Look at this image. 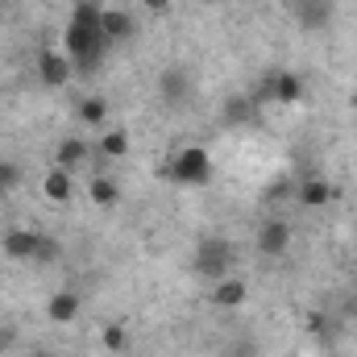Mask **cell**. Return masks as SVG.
I'll return each mask as SVG.
<instances>
[{"mask_svg": "<svg viewBox=\"0 0 357 357\" xmlns=\"http://www.w3.org/2000/svg\"><path fill=\"white\" fill-rule=\"evenodd\" d=\"M17 183H21V171L13 162H0V191H13Z\"/></svg>", "mask_w": 357, "mask_h": 357, "instance_id": "cell-20", "label": "cell"}, {"mask_svg": "<svg viewBox=\"0 0 357 357\" xmlns=\"http://www.w3.org/2000/svg\"><path fill=\"white\" fill-rule=\"evenodd\" d=\"M79 307H84V303H79L75 291H54V295L46 299V320H50V324H71V320L79 316Z\"/></svg>", "mask_w": 357, "mask_h": 357, "instance_id": "cell-10", "label": "cell"}, {"mask_svg": "<svg viewBox=\"0 0 357 357\" xmlns=\"http://www.w3.org/2000/svg\"><path fill=\"white\" fill-rule=\"evenodd\" d=\"M287 245H291V225H287V220L270 216V220L258 225V233H254V250H258L262 258H282Z\"/></svg>", "mask_w": 357, "mask_h": 357, "instance_id": "cell-4", "label": "cell"}, {"mask_svg": "<svg viewBox=\"0 0 357 357\" xmlns=\"http://www.w3.org/2000/svg\"><path fill=\"white\" fill-rule=\"evenodd\" d=\"M270 96H274L278 104H295V100L303 96V79H299V75H291V71H282V75H274V79H270Z\"/></svg>", "mask_w": 357, "mask_h": 357, "instance_id": "cell-13", "label": "cell"}, {"mask_svg": "<svg viewBox=\"0 0 357 357\" xmlns=\"http://www.w3.org/2000/svg\"><path fill=\"white\" fill-rule=\"evenodd\" d=\"M96 150H100L104 158H125V154H129V133H125V129H104L100 142H96Z\"/></svg>", "mask_w": 357, "mask_h": 357, "instance_id": "cell-14", "label": "cell"}, {"mask_svg": "<svg viewBox=\"0 0 357 357\" xmlns=\"http://www.w3.org/2000/svg\"><path fill=\"white\" fill-rule=\"evenodd\" d=\"M88 158H91V142H84V137H67V142H59V167H63V171L75 175Z\"/></svg>", "mask_w": 357, "mask_h": 357, "instance_id": "cell-11", "label": "cell"}, {"mask_svg": "<svg viewBox=\"0 0 357 357\" xmlns=\"http://www.w3.org/2000/svg\"><path fill=\"white\" fill-rule=\"evenodd\" d=\"M100 13L104 8L96 0H79L71 21H67V29H63V54L71 59V67L79 75H91L104 63V54H108V42L100 33Z\"/></svg>", "mask_w": 357, "mask_h": 357, "instance_id": "cell-1", "label": "cell"}, {"mask_svg": "<svg viewBox=\"0 0 357 357\" xmlns=\"http://www.w3.org/2000/svg\"><path fill=\"white\" fill-rule=\"evenodd\" d=\"M212 171H216L212 154L204 146H195V142L178 146L175 154H171V178H175L178 187H204V183H212Z\"/></svg>", "mask_w": 357, "mask_h": 357, "instance_id": "cell-2", "label": "cell"}, {"mask_svg": "<svg viewBox=\"0 0 357 357\" xmlns=\"http://www.w3.org/2000/svg\"><path fill=\"white\" fill-rule=\"evenodd\" d=\"M208 299H212V307H220V312L245 307V299H250V282H245V278H237V274H225V278H216V282H212Z\"/></svg>", "mask_w": 357, "mask_h": 357, "instance_id": "cell-5", "label": "cell"}, {"mask_svg": "<svg viewBox=\"0 0 357 357\" xmlns=\"http://www.w3.org/2000/svg\"><path fill=\"white\" fill-rule=\"evenodd\" d=\"M100 33H104L108 46H125V42L137 33V21H133L129 8H104V13H100Z\"/></svg>", "mask_w": 357, "mask_h": 357, "instance_id": "cell-6", "label": "cell"}, {"mask_svg": "<svg viewBox=\"0 0 357 357\" xmlns=\"http://www.w3.org/2000/svg\"><path fill=\"white\" fill-rule=\"evenodd\" d=\"M225 108H229V112H225V121H229V125H237V121H245V116H250V100H245V96H233Z\"/></svg>", "mask_w": 357, "mask_h": 357, "instance_id": "cell-19", "label": "cell"}, {"mask_svg": "<svg viewBox=\"0 0 357 357\" xmlns=\"http://www.w3.org/2000/svg\"><path fill=\"white\" fill-rule=\"evenodd\" d=\"M75 112H79L84 125H104V121H108V100H104V96H84Z\"/></svg>", "mask_w": 357, "mask_h": 357, "instance_id": "cell-16", "label": "cell"}, {"mask_svg": "<svg viewBox=\"0 0 357 357\" xmlns=\"http://www.w3.org/2000/svg\"><path fill=\"white\" fill-rule=\"evenodd\" d=\"M71 75H75V67H71V59H67L63 50H42V54H38V79H42L46 88H67Z\"/></svg>", "mask_w": 357, "mask_h": 357, "instance_id": "cell-7", "label": "cell"}, {"mask_svg": "<svg viewBox=\"0 0 357 357\" xmlns=\"http://www.w3.org/2000/svg\"><path fill=\"white\" fill-rule=\"evenodd\" d=\"M88 199H91V208H116V199H121V187H116V178L91 175V178H88Z\"/></svg>", "mask_w": 357, "mask_h": 357, "instance_id": "cell-12", "label": "cell"}, {"mask_svg": "<svg viewBox=\"0 0 357 357\" xmlns=\"http://www.w3.org/2000/svg\"><path fill=\"white\" fill-rule=\"evenodd\" d=\"M354 258H357V245H354Z\"/></svg>", "mask_w": 357, "mask_h": 357, "instance_id": "cell-23", "label": "cell"}, {"mask_svg": "<svg viewBox=\"0 0 357 357\" xmlns=\"http://www.w3.org/2000/svg\"><path fill=\"white\" fill-rule=\"evenodd\" d=\"M328 195H333V191H328L324 178H303V183H299V204H307V208H324Z\"/></svg>", "mask_w": 357, "mask_h": 357, "instance_id": "cell-15", "label": "cell"}, {"mask_svg": "<svg viewBox=\"0 0 357 357\" xmlns=\"http://www.w3.org/2000/svg\"><path fill=\"white\" fill-rule=\"evenodd\" d=\"M100 341H104V349H112V354H125V349H129V345H125V328H121V324H108Z\"/></svg>", "mask_w": 357, "mask_h": 357, "instance_id": "cell-18", "label": "cell"}, {"mask_svg": "<svg viewBox=\"0 0 357 357\" xmlns=\"http://www.w3.org/2000/svg\"><path fill=\"white\" fill-rule=\"evenodd\" d=\"M4 341H8V337H4V333H0V354H4Z\"/></svg>", "mask_w": 357, "mask_h": 357, "instance_id": "cell-22", "label": "cell"}, {"mask_svg": "<svg viewBox=\"0 0 357 357\" xmlns=\"http://www.w3.org/2000/svg\"><path fill=\"white\" fill-rule=\"evenodd\" d=\"M195 270L204 274V278H225V274H233V245L229 241H204L199 245V254H195Z\"/></svg>", "mask_w": 357, "mask_h": 357, "instance_id": "cell-3", "label": "cell"}, {"mask_svg": "<svg viewBox=\"0 0 357 357\" xmlns=\"http://www.w3.org/2000/svg\"><path fill=\"white\" fill-rule=\"evenodd\" d=\"M42 241H46V237H38V233H29V229H13V233L4 237V254H8L13 262H33V258H42Z\"/></svg>", "mask_w": 357, "mask_h": 357, "instance_id": "cell-8", "label": "cell"}, {"mask_svg": "<svg viewBox=\"0 0 357 357\" xmlns=\"http://www.w3.org/2000/svg\"><path fill=\"white\" fill-rule=\"evenodd\" d=\"M42 195H46L50 204H71V195H75V175L54 162V167L42 175Z\"/></svg>", "mask_w": 357, "mask_h": 357, "instance_id": "cell-9", "label": "cell"}, {"mask_svg": "<svg viewBox=\"0 0 357 357\" xmlns=\"http://www.w3.org/2000/svg\"><path fill=\"white\" fill-rule=\"evenodd\" d=\"M171 4H175V0H142L146 13H171Z\"/></svg>", "mask_w": 357, "mask_h": 357, "instance_id": "cell-21", "label": "cell"}, {"mask_svg": "<svg viewBox=\"0 0 357 357\" xmlns=\"http://www.w3.org/2000/svg\"><path fill=\"white\" fill-rule=\"evenodd\" d=\"M162 96H167V104L187 100V96H191V79H187V71H167V75H162Z\"/></svg>", "mask_w": 357, "mask_h": 357, "instance_id": "cell-17", "label": "cell"}]
</instances>
